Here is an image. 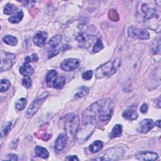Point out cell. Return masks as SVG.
<instances>
[{
	"mask_svg": "<svg viewBox=\"0 0 161 161\" xmlns=\"http://www.w3.org/2000/svg\"><path fill=\"white\" fill-rule=\"evenodd\" d=\"M160 120H158V121L155 123L156 126H157L158 128H160Z\"/></svg>",
	"mask_w": 161,
	"mask_h": 161,
	"instance_id": "60d3db41",
	"label": "cell"
},
{
	"mask_svg": "<svg viewBox=\"0 0 161 161\" xmlns=\"http://www.w3.org/2000/svg\"><path fill=\"white\" fill-rule=\"evenodd\" d=\"M154 126L153 121L152 119H143L142 120L137 127V131L142 133H147Z\"/></svg>",
	"mask_w": 161,
	"mask_h": 161,
	"instance_id": "30bf717a",
	"label": "cell"
},
{
	"mask_svg": "<svg viewBox=\"0 0 161 161\" xmlns=\"http://www.w3.org/2000/svg\"><path fill=\"white\" fill-rule=\"evenodd\" d=\"M135 157L139 160H155L158 158V155L150 151H142L136 154Z\"/></svg>",
	"mask_w": 161,
	"mask_h": 161,
	"instance_id": "8fae6325",
	"label": "cell"
},
{
	"mask_svg": "<svg viewBox=\"0 0 161 161\" xmlns=\"http://www.w3.org/2000/svg\"><path fill=\"white\" fill-rule=\"evenodd\" d=\"M160 38L155 40L152 45V52L153 54H157L160 53Z\"/></svg>",
	"mask_w": 161,
	"mask_h": 161,
	"instance_id": "f1b7e54d",
	"label": "cell"
},
{
	"mask_svg": "<svg viewBox=\"0 0 161 161\" xmlns=\"http://www.w3.org/2000/svg\"><path fill=\"white\" fill-rule=\"evenodd\" d=\"M65 80V77L64 76H57L52 83L51 87H53L57 89H60L64 86Z\"/></svg>",
	"mask_w": 161,
	"mask_h": 161,
	"instance_id": "2e32d148",
	"label": "cell"
},
{
	"mask_svg": "<svg viewBox=\"0 0 161 161\" xmlns=\"http://www.w3.org/2000/svg\"><path fill=\"white\" fill-rule=\"evenodd\" d=\"M79 118L74 113L67 114L64 119V128L65 131L72 136H76L79 131Z\"/></svg>",
	"mask_w": 161,
	"mask_h": 161,
	"instance_id": "3957f363",
	"label": "cell"
},
{
	"mask_svg": "<svg viewBox=\"0 0 161 161\" xmlns=\"http://www.w3.org/2000/svg\"><path fill=\"white\" fill-rule=\"evenodd\" d=\"M80 64L78 59L74 58H69L64 60L60 64V68L64 71L69 72L77 69Z\"/></svg>",
	"mask_w": 161,
	"mask_h": 161,
	"instance_id": "9c48e42d",
	"label": "cell"
},
{
	"mask_svg": "<svg viewBox=\"0 0 161 161\" xmlns=\"http://www.w3.org/2000/svg\"><path fill=\"white\" fill-rule=\"evenodd\" d=\"M23 18V13L22 11H19L16 13L13 16L9 18L8 20L11 23H19Z\"/></svg>",
	"mask_w": 161,
	"mask_h": 161,
	"instance_id": "cb8c5ba5",
	"label": "cell"
},
{
	"mask_svg": "<svg viewBox=\"0 0 161 161\" xmlns=\"http://www.w3.org/2000/svg\"><path fill=\"white\" fill-rule=\"evenodd\" d=\"M148 111V105L146 103H143L140 107V111L142 113H146Z\"/></svg>",
	"mask_w": 161,
	"mask_h": 161,
	"instance_id": "8d00e7d4",
	"label": "cell"
},
{
	"mask_svg": "<svg viewBox=\"0 0 161 161\" xmlns=\"http://www.w3.org/2000/svg\"><path fill=\"white\" fill-rule=\"evenodd\" d=\"M65 159L67 160H79V158L76 155H69Z\"/></svg>",
	"mask_w": 161,
	"mask_h": 161,
	"instance_id": "74e56055",
	"label": "cell"
},
{
	"mask_svg": "<svg viewBox=\"0 0 161 161\" xmlns=\"http://www.w3.org/2000/svg\"><path fill=\"white\" fill-rule=\"evenodd\" d=\"M33 72V68L29 64V63L25 62L19 68V73L25 77H29L31 75Z\"/></svg>",
	"mask_w": 161,
	"mask_h": 161,
	"instance_id": "9a60e30c",
	"label": "cell"
},
{
	"mask_svg": "<svg viewBox=\"0 0 161 161\" xmlns=\"http://www.w3.org/2000/svg\"><path fill=\"white\" fill-rule=\"evenodd\" d=\"M31 59H32V60H33V61H34V62H36V61L38 60V59L37 55H36V54H35V53L32 54V55H31Z\"/></svg>",
	"mask_w": 161,
	"mask_h": 161,
	"instance_id": "f35d334b",
	"label": "cell"
},
{
	"mask_svg": "<svg viewBox=\"0 0 161 161\" xmlns=\"http://www.w3.org/2000/svg\"><path fill=\"white\" fill-rule=\"evenodd\" d=\"M61 40H62V35H57L53 36V37L50 40V41H49V42H48V44H49V45H50L52 48H55V47L60 43Z\"/></svg>",
	"mask_w": 161,
	"mask_h": 161,
	"instance_id": "d4e9b609",
	"label": "cell"
},
{
	"mask_svg": "<svg viewBox=\"0 0 161 161\" xmlns=\"http://www.w3.org/2000/svg\"><path fill=\"white\" fill-rule=\"evenodd\" d=\"M157 4L155 1H140L136 8V18L140 23L159 18L157 14Z\"/></svg>",
	"mask_w": 161,
	"mask_h": 161,
	"instance_id": "6da1fadb",
	"label": "cell"
},
{
	"mask_svg": "<svg viewBox=\"0 0 161 161\" xmlns=\"http://www.w3.org/2000/svg\"><path fill=\"white\" fill-rule=\"evenodd\" d=\"M0 89H1V92H3L7 91L11 86V83L9 80L6 79H2L1 80V84H0Z\"/></svg>",
	"mask_w": 161,
	"mask_h": 161,
	"instance_id": "4316f807",
	"label": "cell"
},
{
	"mask_svg": "<svg viewBox=\"0 0 161 161\" xmlns=\"http://www.w3.org/2000/svg\"><path fill=\"white\" fill-rule=\"evenodd\" d=\"M89 91V89L88 87H87L86 86H83V87H82L80 91L75 94V98L82 97L88 94Z\"/></svg>",
	"mask_w": 161,
	"mask_h": 161,
	"instance_id": "f546056e",
	"label": "cell"
},
{
	"mask_svg": "<svg viewBox=\"0 0 161 161\" xmlns=\"http://www.w3.org/2000/svg\"><path fill=\"white\" fill-rule=\"evenodd\" d=\"M103 48V42H102L101 39L98 38L96 40V43L94 44V45L93 47V48H92L93 52L94 53H97V52H99L100 50H101Z\"/></svg>",
	"mask_w": 161,
	"mask_h": 161,
	"instance_id": "4dcf8cb0",
	"label": "cell"
},
{
	"mask_svg": "<svg viewBox=\"0 0 161 161\" xmlns=\"http://www.w3.org/2000/svg\"><path fill=\"white\" fill-rule=\"evenodd\" d=\"M25 62H27V63H30V62H31V58H30V57L29 56L26 57L25 58Z\"/></svg>",
	"mask_w": 161,
	"mask_h": 161,
	"instance_id": "ab89813d",
	"label": "cell"
},
{
	"mask_svg": "<svg viewBox=\"0 0 161 161\" xmlns=\"http://www.w3.org/2000/svg\"><path fill=\"white\" fill-rule=\"evenodd\" d=\"M92 74H93V72L92 70H87L82 74V78L86 80H89L91 79L92 77Z\"/></svg>",
	"mask_w": 161,
	"mask_h": 161,
	"instance_id": "836d02e7",
	"label": "cell"
},
{
	"mask_svg": "<svg viewBox=\"0 0 161 161\" xmlns=\"http://www.w3.org/2000/svg\"><path fill=\"white\" fill-rule=\"evenodd\" d=\"M11 122H10V121L6 123V124H4L2 126L1 131V137H3L8 134V133L9 131V130L11 129Z\"/></svg>",
	"mask_w": 161,
	"mask_h": 161,
	"instance_id": "83f0119b",
	"label": "cell"
},
{
	"mask_svg": "<svg viewBox=\"0 0 161 161\" xmlns=\"http://www.w3.org/2000/svg\"><path fill=\"white\" fill-rule=\"evenodd\" d=\"M109 18L113 21H118L119 19V16L117 13V11L114 9H111L109 11Z\"/></svg>",
	"mask_w": 161,
	"mask_h": 161,
	"instance_id": "1f68e13d",
	"label": "cell"
},
{
	"mask_svg": "<svg viewBox=\"0 0 161 161\" xmlns=\"http://www.w3.org/2000/svg\"><path fill=\"white\" fill-rule=\"evenodd\" d=\"M67 136L64 133H61L58 135L55 142L54 149L56 152L62 151L66 146L67 143Z\"/></svg>",
	"mask_w": 161,
	"mask_h": 161,
	"instance_id": "5bb4252c",
	"label": "cell"
},
{
	"mask_svg": "<svg viewBox=\"0 0 161 161\" xmlns=\"http://www.w3.org/2000/svg\"><path fill=\"white\" fill-rule=\"evenodd\" d=\"M95 37L90 35H85L82 33H80L75 36V39L80 45L84 47H89L91 45Z\"/></svg>",
	"mask_w": 161,
	"mask_h": 161,
	"instance_id": "4fadbf2b",
	"label": "cell"
},
{
	"mask_svg": "<svg viewBox=\"0 0 161 161\" xmlns=\"http://www.w3.org/2000/svg\"><path fill=\"white\" fill-rule=\"evenodd\" d=\"M122 134V126L121 125H116L112 129L111 133L109 134V137L111 138H116L120 136Z\"/></svg>",
	"mask_w": 161,
	"mask_h": 161,
	"instance_id": "7402d4cb",
	"label": "cell"
},
{
	"mask_svg": "<svg viewBox=\"0 0 161 161\" xmlns=\"http://www.w3.org/2000/svg\"><path fill=\"white\" fill-rule=\"evenodd\" d=\"M18 155L15 154H8L6 155V157L4 158V160H14L16 161L18 160Z\"/></svg>",
	"mask_w": 161,
	"mask_h": 161,
	"instance_id": "e575fe53",
	"label": "cell"
},
{
	"mask_svg": "<svg viewBox=\"0 0 161 161\" xmlns=\"http://www.w3.org/2000/svg\"><path fill=\"white\" fill-rule=\"evenodd\" d=\"M35 153L36 156L42 158H47L49 157V152L48 150L41 146H36L35 148Z\"/></svg>",
	"mask_w": 161,
	"mask_h": 161,
	"instance_id": "ac0fdd59",
	"label": "cell"
},
{
	"mask_svg": "<svg viewBox=\"0 0 161 161\" xmlns=\"http://www.w3.org/2000/svg\"><path fill=\"white\" fill-rule=\"evenodd\" d=\"M97 117L98 119L104 122L108 121L112 116L114 104L110 98H106L97 101Z\"/></svg>",
	"mask_w": 161,
	"mask_h": 161,
	"instance_id": "7a4b0ae2",
	"label": "cell"
},
{
	"mask_svg": "<svg viewBox=\"0 0 161 161\" xmlns=\"http://www.w3.org/2000/svg\"><path fill=\"white\" fill-rule=\"evenodd\" d=\"M22 85L26 88H30L31 86V80L29 77H25L22 80Z\"/></svg>",
	"mask_w": 161,
	"mask_h": 161,
	"instance_id": "d6a6232c",
	"label": "cell"
},
{
	"mask_svg": "<svg viewBox=\"0 0 161 161\" xmlns=\"http://www.w3.org/2000/svg\"><path fill=\"white\" fill-rule=\"evenodd\" d=\"M3 41L4 43L11 46H15L18 43L17 38L15 36L13 35H8L4 36L3 38Z\"/></svg>",
	"mask_w": 161,
	"mask_h": 161,
	"instance_id": "603a6c76",
	"label": "cell"
},
{
	"mask_svg": "<svg viewBox=\"0 0 161 161\" xmlns=\"http://www.w3.org/2000/svg\"><path fill=\"white\" fill-rule=\"evenodd\" d=\"M26 103H27V101L25 98L22 97V98L19 99L15 103V107H16V109L18 111L23 110L25 108V106L26 105Z\"/></svg>",
	"mask_w": 161,
	"mask_h": 161,
	"instance_id": "484cf974",
	"label": "cell"
},
{
	"mask_svg": "<svg viewBox=\"0 0 161 161\" xmlns=\"http://www.w3.org/2000/svg\"><path fill=\"white\" fill-rule=\"evenodd\" d=\"M125 119L128 120H135L138 118V113L133 109H128L124 111L122 114Z\"/></svg>",
	"mask_w": 161,
	"mask_h": 161,
	"instance_id": "e0dca14e",
	"label": "cell"
},
{
	"mask_svg": "<svg viewBox=\"0 0 161 161\" xmlns=\"http://www.w3.org/2000/svg\"><path fill=\"white\" fill-rule=\"evenodd\" d=\"M47 37L48 35L47 32L43 31H38L35 34L33 38V41L36 46L43 47L46 42Z\"/></svg>",
	"mask_w": 161,
	"mask_h": 161,
	"instance_id": "7c38bea8",
	"label": "cell"
},
{
	"mask_svg": "<svg viewBox=\"0 0 161 161\" xmlns=\"http://www.w3.org/2000/svg\"><path fill=\"white\" fill-rule=\"evenodd\" d=\"M129 36L140 40H148L150 38L149 33L145 29L130 26L128 30Z\"/></svg>",
	"mask_w": 161,
	"mask_h": 161,
	"instance_id": "ba28073f",
	"label": "cell"
},
{
	"mask_svg": "<svg viewBox=\"0 0 161 161\" xmlns=\"http://www.w3.org/2000/svg\"><path fill=\"white\" fill-rule=\"evenodd\" d=\"M125 153V150L121 147L109 148L103 152L98 157L93 158L96 160H116L121 158Z\"/></svg>",
	"mask_w": 161,
	"mask_h": 161,
	"instance_id": "277c9868",
	"label": "cell"
},
{
	"mask_svg": "<svg viewBox=\"0 0 161 161\" xmlns=\"http://www.w3.org/2000/svg\"><path fill=\"white\" fill-rule=\"evenodd\" d=\"M48 96V92H44L41 96H40L38 98H36L29 106L26 116L27 118H31L38 110V109L40 108L41 105L45 101V99Z\"/></svg>",
	"mask_w": 161,
	"mask_h": 161,
	"instance_id": "8992f818",
	"label": "cell"
},
{
	"mask_svg": "<svg viewBox=\"0 0 161 161\" xmlns=\"http://www.w3.org/2000/svg\"><path fill=\"white\" fill-rule=\"evenodd\" d=\"M114 73L113 68V62H108L96 70L95 75L96 78L101 79L106 76H111Z\"/></svg>",
	"mask_w": 161,
	"mask_h": 161,
	"instance_id": "52a82bcc",
	"label": "cell"
},
{
	"mask_svg": "<svg viewBox=\"0 0 161 161\" xmlns=\"http://www.w3.org/2000/svg\"><path fill=\"white\" fill-rule=\"evenodd\" d=\"M16 55L12 53L1 51V72L9 70L14 64Z\"/></svg>",
	"mask_w": 161,
	"mask_h": 161,
	"instance_id": "5b68a950",
	"label": "cell"
},
{
	"mask_svg": "<svg viewBox=\"0 0 161 161\" xmlns=\"http://www.w3.org/2000/svg\"><path fill=\"white\" fill-rule=\"evenodd\" d=\"M59 53V50L56 49V50H52L48 52V57L51 58L52 57H54L55 55H57Z\"/></svg>",
	"mask_w": 161,
	"mask_h": 161,
	"instance_id": "d590c367",
	"label": "cell"
},
{
	"mask_svg": "<svg viewBox=\"0 0 161 161\" xmlns=\"http://www.w3.org/2000/svg\"><path fill=\"white\" fill-rule=\"evenodd\" d=\"M103 147V143L100 140H96L94 142H92L90 146H89V150L90 151L94 153L99 151Z\"/></svg>",
	"mask_w": 161,
	"mask_h": 161,
	"instance_id": "44dd1931",
	"label": "cell"
},
{
	"mask_svg": "<svg viewBox=\"0 0 161 161\" xmlns=\"http://www.w3.org/2000/svg\"><path fill=\"white\" fill-rule=\"evenodd\" d=\"M58 76V73L55 70H49L46 75V83L48 87H51L52 83L54 80V79Z\"/></svg>",
	"mask_w": 161,
	"mask_h": 161,
	"instance_id": "d6986e66",
	"label": "cell"
},
{
	"mask_svg": "<svg viewBox=\"0 0 161 161\" xmlns=\"http://www.w3.org/2000/svg\"><path fill=\"white\" fill-rule=\"evenodd\" d=\"M18 8L14 6L13 4L8 3L4 7V13L7 15H11L14 14L15 13H17Z\"/></svg>",
	"mask_w": 161,
	"mask_h": 161,
	"instance_id": "ffe728a7",
	"label": "cell"
}]
</instances>
